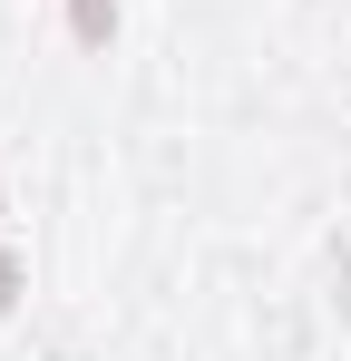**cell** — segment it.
<instances>
[{
	"mask_svg": "<svg viewBox=\"0 0 351 361\" xmlns=\"http://www.w3.org/2000/svg\"><path fill=\"white\" fill-rule=\"evenodd\" d=\"M68 30H78L88 49H108L117 39V0H68Z\"/></svg>",
	"mask_w": 351,
	"mask_h": 361,
	"instance_id": "cell-1",
	"label": "cell"
},
{
	"mask_svg": "<svg viewBox=\"0 0 351 361\" xmlns=\"http://www.w3.org/2000/svg\"><path fill=\"white\" fill-rule=\"evenodd\" d=\"M20 302V254H0V312Z\"/></svg>",
	"mask_w": 351,
	"mask_h": 361,
	"instance_id": "cell-2",
	"label": "cell"
}]
</instances>
